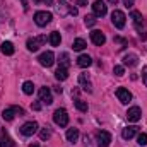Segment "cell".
Instances as JSON below:
<instances>
[{
	"instance_id": "obj_9",
	"label": "cell",
	"mask_w": 147,
	"mask_h": 147,
	"mask_svg": "<svg viewBox=\"0 0 147 147\" xmlns=\"http://www.w3.org/2000/svg\"><path fill=\"white\" fill-rule=\"evenodd\" d=\"M111 142V134L106 130H101L98 134V147H108Z\"/></svg>"
},
{
	"instance_id": "obj_25",
	"label": "cell",
	"mask_w": 147,
	"mask_h": 147,
	"mask_svg": "<svg viewBox=\"0 0 147 147\" xmlns=\"http://www.w3.org/2000/svg\"><path fill=\"white\" fill-rule=\"evenodd\" d=\"M55 77H57L58 80H65V79L69 77L67 69H63V67H58V69H57V72H55Z\"/></svg>"
},
{
	"instance_id": "obj_34",
	"label": "cell",
	"mask_w": 147,
	"mask_h": 147,
	"mask_svg": "<svg viewBox=\"0 0 147 147\" xmlns=\"http://www.w3.org/2000/svg\"><path fill=\"white\" fill-rule=\"evenodd\" d=\"M14 110H16V113H17L19 116H22V115H24V110H22V108H17V106H14Z\"/></svg>"
},
{
	"instance_id": "obj_24",
	"label": "cell",
	"mask_w": 147,
	"mask_h": 147,
	"mask_svg": "<svg viewBox=\"0 0 147 147\" xmlns=\"http://www.w3.org/2000/svg\"><path fill=\"white\" fill-rule=\"evenodd\" d=\"M74 50L75 51H82L84 48H86V41L82 39V38H77V39H74Z\"/></svg>"
},
{
	"instance_id": "obj_30",
	"label": "cell",
	"mask_w": 147,
	"mask_h": 147,
	"mask_svg": "<svg viewBox=\"0 0 147 147\" xmlns=\"http://www.w3.org/2000/svg\"><path fill=\"white\" fill-rule=\"evenodd\" d=\"M113 74H115L116 77H121V75L125 74V69H123L121 65H115V69H113Z\"/></svg>"
},
{
	"instance_id": "obj_38",
	"label": "cell",
	"mask_w": 147,
	"mask_h": 147,
	"mask_svg": "<svg viewBox=\"0 0 147 147\" xmlns=\"http://www.w3.org/2000/svg\"><path fill=\"white\" fill-rule=\"evenodd\" d=\"M21 3H22V7H24V10H28V2H26V0H21Z\"/></svg>"
},
{
	"instance_id": "obj_13",
	"label": "cell",
	"mask_w": 147,
	"mask_h": 147,
	"mask_svg": "<svg viewBox=\"0 0 147 147\" xmlns=\"http://www.w3.org/2000/svg\"><path fill=\"white\" fill-rule=\"evenodd\" d=\"M0 147H14V140L9 137L5 128L2 130V135H0Z\"/></svg>"
},
{
	"instance_id": "obj_8",
	"label": "cell",
	"mask_w": 147,
	"mask_h": 147,
	"mask_svg": "<svg viewBox=\"0 0 147 147\" xmlns=\"http://www.w3.org/2000/svg\"><path fill=\"white\" fill-rule=\"evenodd\" d=\"M116 98H118L120 103L128 105V103L132 101V92H130L128 89H125V87H118V89H116Z\"/></svg>"
},
{
	"instance_id": "obj_23",
	"label": "cell",
	"mask_w": 147,
	"mask_h": 147,
	"mask_svg": "<svg viewBox=\"0 0 147 147\" xmlns=\"http://www.w3.org/2000/svg\"><path fill=\"white\" fill-rule=\"evenodd\" d=\"M2 116H3V120H5V121H12V120H14V116H16V110H14V108H7V110H3Z\"/></svg>"
},
{
	"instance_id": "obj_5",
	"label": "cell",
	"mask_w": 147,
	"mask_h": 147,
	"mask_svg": "<svg viewBox=\"0 0 147 147\" xmlns=\"http://www.w3.org/2000/svg\"><path fill=\"white\" fill-rule=\"evenodd\" d=\"M38 123L36 121H28V123H24L22 127H21V134L24 135V137H31V135H34L38 132Z\"/></svg>"
},
{
	"instance_id": "obj_27",
	"label": "cell",
	"mask_w": 147,
	"mask_h": 147,
	"mask_svg": "<svg viewBox=\"0 0 147 147\" xmlns=\"http://www.w3.org/2000/svg\"><path fill=\"white\" fill-rule=\"evenodd\" d=\"M74 105H75V108L79 111H82V113H86L87 111V103L86 101H82V99H75L74 101Z\"/></svg>"
},
{
	"instance_id": "obj_29",
	"label": "cell",
	"mask_w": 147,
	"mask_h": 147,
	"mask_svg": "<svg viewBox=\"0 0 147 147\" xmlns=\"http://www.w3.org/2000/svg\"><path fill=\"white\" fill-rule=\"evenodd\" d=\"M84 22H86V26H89V28H92V26L96 24V16H86V19H84Z\"/></svg>"
},
{
	"instance_id": "obj_4",
	"label": "cell",
	"mask_w": 147,
	"mask_h": 147,
	"mask_svg": "<svg viewBox=\"0 0 147 147\" xmlns=\"http://www.w3.org/2000/svg\"><path fill=\"white\" fill-rule=\"evenodd\" d=\"M45 41H46V36L29 38V39L26 41V46H28V50H29V51H38V50H39V46H41Z\"/></svg>"
},
{
	"instance_id": "obj_6",
	"label": "cell",
	"mask_w": 147,
	"mask_h": 147,
	"mask_svg": "<svg viewBox=\"0 0 147 147\" xmlns=\"http://www.w3.org/2000/svg\"><path fill=\"white\" fill-rule=\"evenodd\" d=\"M92 12H94L96 17H105L106 12H108V7H106V3L103 0H96L92 3Z\"/></svg>"
},
{
	"instance_id": "obj_39",
	"label": "cell",
	"mask_w": 147,
	"mask_h": 147,
	"mask_svg": "<svg viewBox=\"0 0 147 147\" xmlns=\"http://www.w3.org/2000/svg\"><path fill=\"white\" fill-rule=\"evenodd\" d=\"M108 2H110L111 5H116V3H118V0H108Z\"/></svg>"
},
{
	"instance_id": "obj_2",
	"label": "cell",
	"mask_w": 147,
	"mask_h": 147,
	"mask_svg": "<svg viewBox=\"0 0 147 147\" xmlns=\"http://www.w3.org/2000/svg\"><path fill=\"white\" fill-rule=\"evenodd\" d=\"M53 120L58 127H67L69 125V115H67V110L63 108H58V110L53 113Z\"/></svg>"
},
{
	"instance_id": "obj_36",
	"label": "cell",
	"mask_w": 147,
	"mask_h": 147,
	"mask_svg": "<svg viewBox=\"0 0 147 147\" xmlns=\"http://www.w3.org/2000/svg\"><path fill=\"white\" fill-rule=\"evenodd\" d=\"M69 12H70L72 16H77V9H75V7H70V9H69Z\"/></svg>"
},
{
	"instance_id": "obj_10",
	"label": "cell",
	"mask_w": 147,
	"mask_h": 147,
	"mask_svg": "<svg viewBox=\"0 0 147 147\" xmlns=\"http://www.w3.org/2000/svg\"><path fill=\"white\" fill-rule=\"evenodd\" d=\"M127 118H128V121H139L140 118H142V111H140V108L139 106H132L130 110L127 111Z\"/></svg>"
},
{
	"instance_id": "obj_1",
	"label": "cell",
	"mask_w": 147,
	"mask_h": 147,
	"mask_svg": "<svg viewBox=\"0 0 147 147\" xmlns=\"http://www.w3.org/2000/svg\"><path fill=\"white\" fill-rule=\"evenodd\" d=\"M34 22H36L39 28H45L46 24L51 22V12H46V10H38L34 14Z\"/></svg>"
},
{
	"instance_id": "obj_32",
	"label": "cell",
	"mask_w": 147,
	"mask_h": 147,
	"mask_svg": "<svg viewBox=\"0 0 147 147\" xmlns=\"http://www.w3.org/2000/svg\"><path fill=\"white\" fill-rule=\"evenodd\" d=\"M142 80H144V84H146V87H147V67L142 69Z\"/></svg>"
},
{
	"instance_id": "obj_35",
	"label": "cell",
	"mask_w": 147,
	"mask_h": 147,
	"mask_svg": "<svg viewBox=\"0 0 147 147\" xmlns=\"http://www.w3.org/2000/svg\"><path fill=\"white\" fill-rule=\"evenodd\" d=\"M33 110L39 111V110H41V103H33Z\"/></svg>"
},
{
	"instance_id": "obj_33",
	"label": "cell",
	"mask_w": 147,
	"mask_h": 147,
	"mask_svg": "<svg viewBox=\"0 0 147 147\" xmlns=\"http://www.w3.org/2000/svg\"><path fill=\"white\" fill-rule=\"evenodd\" d=\"M123 3H125L127 7H134V3H135V0H123Z\"/></svg>"
},
{
	"instance_id": "obj_11",
	"label": "cell",
	"mask_w": 147,
	"mask_h": 147,
	"mask_svg": "<svg viewBox=\"0 0 147 147\" xmlns=\"http://www.w3.org/2000/svg\"><path fill=\"white\" fill-rule=\"evenodd\" d=\"M39 101L45 103V105H51V103H53L51 91H50L48 87H41V89H39Z\"/></svg>"
},
{
	"instance_id": "obj_22",
	"label": "cell",
	"mask_w": 147,
	"mask_h": 147,
	"mask_svg": "<svg viewBox=\"0 0 147 147\" xmlns=\"http://www.w3.org/2000/svg\"><path fill=\"white\" fill-rule=\"evenodd\" d=\"M58 62H60V67H63V69H69V65H70V60H69V53H60V57H58Z\"/></svg>"
},
{
	"instance_id": "obj_18",
	"label": "cell",
	"mask_w": 147,
	"mask_h": 147,
	"mask_svg": "<svg viewBox=\"0 0 147 147\" xmlns=\"http://www.w3.org/2000/svg\"><path fill=\"white\" fill-rule=\"evenodd\" d=\"M137 134V127H127V128H123V132H121V137L125 139V140H130L134 135Z\"/></svg>"
},
{
	"instance_id": "obj_40",
	"label": "cell",
	"mask_w": 147,
	"mask_h": 147,
	"mask_svg": "<svg viewBox=\"0 0 147 147\" xmlns=\"http://www.w3.org/2000/svg\"><path fill=\"white\" fill-rule=\"evenodd\" d=\"M33 2H34V3H41V2H43V3H45V0H33Z\"/></svg>"
},
{
	"instance_id": "obj_31",
	"label": "cell",
	"mask_w": 147,
	"mask_h": 147,
	"mask_svg": "<svg viewBox=\"0 0 147 147\" xmlns=\"http://www.w3.org/2000/svg\"><path fill=\"white\" fill-rule=\"evenodd\" d=\"M137 142H139V146H147V134H140L137 137Z\"/></svg>"
},
{
	"instance_id": "obj_15",
	"label": "cell",
	"mask_w": 147,
	"mask_h": 147,
	"mask_svg": "<svg viewBox=\"0 0 147 147\" xmlns=\"http://www.w3.org/2000/svg\"><path fill=\"white\" fill-rule=\"evenodd\" d=\"M79 84L82 86V89H84V91H87V92H91V91H92L91 80L86 77V74H80V75H79Z\"/></svg>"
},
{
	"instance_id": "obj_12",
	"label": "cell",
	"mask_w": 147,
	"mask_h": 147,
	"mask_svg": "<svg viewBox=\"0 0 147 147\" xmlns=\"http://www.w3.org/2000/svg\"><path fill=\"white\" fill-rule=\"evenodd\" d=\"M91 41L94 43V45H98V46H103L105 43H106V36L101 33V31H98V29H94L92 33H91Z\"/></svg>"
},
{
	"instance_id": "obj_20",
	"label": "cell",
	"mask_w": 147,
	"mask_h": 147,
	"mask_svg": "<svg viewBox=\"0 0 147 147\" xmlns=\"http://www.w3.org/2000/svg\"><path fill=\"white\" fill-rule=\"evenodd\" d=\"M50 45L51 46H60V41H62V36H60V33H57V31H53L51 34H50Z\"/></svg>"
},
{
	"instance_id": "obj_14",
	"label": "cell",
	"mask_w": 147,
	"mask_h": 147,
	"mask_svg": "<svg viewBox=\"0 0 147 147\" xmlns=\"http://www.w3.org/2000/svg\"><path fill=\"white\" fill-rule=\"evenodd\" d=\"M137 60H139V57H137L135 53H128V55H125V57H123V63H125V65H128V67H135V65L139 63Z\"/></svg>"
},
{
	"instance_id": "obj_28",
	"label": "cell",
	"mask_w": 147,
	"mask_h": 147,
	"mask_svg": "<svg viewBox=\"0 0 147 147\" xmlns=\"http://www.w3.org/2000/svg\"><path fill=\"white\" fill-rule=\"evenodd\" d=\"M50 137H51V130H50V127H45V128L39 130V139H41V140H46V139H50Z\"/></svg>"
},
{
	"instance_id": "obj_21",
	"label": "cell",
	"mask_w": 147,
	"mask_h": 147,
	"mask_svg": "<svg viewBox=\"0 0 147 147\" xmlns=\"http://www.w3.org/2000/svg\"><path fill=\"white\" fill-rule=\"evenodd\" d=\"M77 139H79V130L77 128H69L67 130V140L69 142H77Z\"/></svg>"
},
{
	"instance_id": "obj_41",
	"label": "cell",
	"mask_w": 147,
	"mask_h": 147,
	"mask_svg": "<svg viewBox=\"0 0 147 147\" xmlns=\"http://www.w3.org/2000/svg\"><path fill=\"white\" fill-rule=\"evenodd\" d=\"M29 147H39V146H38V144H31Z\"/></svg>"
},
{
	"instance_id": "obj_17",
	"label": "cell",
	"mask_w": 147,
	"mask_h": 147,
	"mask_svg": "<svg viewBox=\"0 0 147 147\" xmlns=\"http://www.w3.org/2000/svg\"><path fill=\"white\" fill-rule=\"evenodd\" d=\"M91 63H92V58H91L89 55H80V57L77 58V65H79V67H82V69L89 67Z\"/></svg>"
},
{
	"instance_id": "obj_37",
	"label": "cell",
	"mask_w": 147,
	"mask_h": 147,
	"mask_svg": "<svg viewBox=\"0 0 147 147\" xmlns=\"http://www.w3.org/2000/svg\"><path fill=\"white\" fill-rule=\"evenodd\" d=\"M75 3H77V5H87V0H77Z\"/></svg>"
},
{
	"instance_id": "obj_16",
	"label": "cell",
	"mask_w": 147,
	"mask_h": 147,
	"mask_svg": "<svg viewBox=\"0 0 147 147\" xmlns=\"http://www.w3.org/2000/svg\"><path fill=\"white\" fill-rule=\"evenodd\" d=\"M130 17H132V21H134V24L137 26V29H142V14L139 12V10H132V14H130Z\"/></svg>"
},
{
	"instance_id": "obj_3",
	"label": "cell",
	"mask_w": 147,
	"mask_h": 147,
	"mask_svg": "<svg viewBox=\"0 0 147 147\" xmlns=\"http://www.w3.org/2000/svg\"><path fill=\"white\" fill-rule=\"evenodd\" d=\"M125 14L121 12V10H113V14H111V22L115 24V28H118V29H123L125 28Z\"/></svg>"
},
{
	"instance_id": "obj_19",
	"label": "cell",
	"mask_w": 147,
	"mask_h": 147,
	"mask_svg": "<svg viewBox=\"0 0 147 147\" xmlns=\"http://www.w3.org/2000/svg\"><path fill=\"white\" fill-rule=\"evenodd\" d=\"M2 53L3 55H14V45L10 41H3L2 43Z\"/></svg>"
},
{
	"instance_id": "obj_26",
	"label": "cell",
	"mask_w": 147,
	"mask_h": 147,
	"mask_svg": "<svg viewBox=\"0 0 147 147\" xmlns=\"http://www.w3.org/2000/svg\"><path fill=\"white\" fill-rule=\"evenodd\" d=\"M22 91H24V94H33L34 92V84L31 80H26L22 84Z\"/></svg>"
},
{
	"instance_id": "obj_7",
	"label": "cell",
	"mask_w": 147,
	"mask_h": 147,
	"mask_svg": "<svg viewBox=\"0 0 147 147\" xmlns=\"http://www.w3.org/2000/svg\"><path fill=\"white\" fill-rule=\"evenodd\" d=\"M38 62H39L43 67H51V65L55 63V55H53V51H45V53H41V55L38 57Z\"/></svg>"
}]
</instances>
